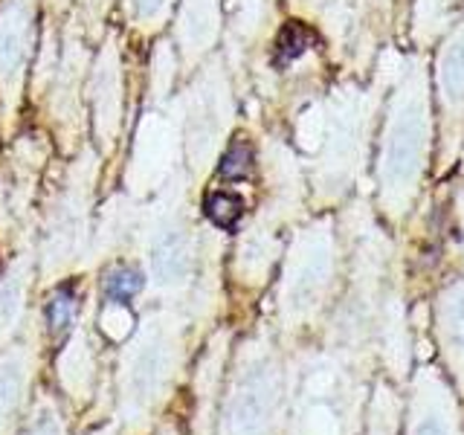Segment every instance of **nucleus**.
Segmentation results:
<instances>
[{
  "label": "nucleus",
  "instance_id": "obj_12",
  "mask_svg": "<svg viewBox=\"0 0 464 435\" xmlns=\"http://www.w3.org/2000/svg\"><path fill=\"white\" fill-rule=\"evenodd\" d=\"M72 319H76V296H72V290H70V287L55 290V296H53L50 304H47V323H50V331L58 337V334H64V331L72 325Z\"/></svg>",
  "mask_w": 464,
  "mask_h": 435
},
{
  "label": "nucleus",
  "instance_id": "obj_3",
  "mask_svg": "<svg viewBox=\"0 0 464 435\" xmlns=\"http://www.w3.org/2000/svg\"><path fill=\"white\" fill-rule=\"evenodd\" d=\"M151 270L160 285H178L192 270V250L180 229H163L151 244Z\"/></svg>",
  "mask_w": 464,
  "mask_h": 435
},
{
  "label": "nucleus",
  "instance_id": "obj_13",
  "mask_svg": "<svg viewBox=\"0 0 464 435\" xmlns=\"http://www.w3.org/2000/svg\"><path fill=\"white\" fill-rule=\"evenodd\" d=\"M311 29L308 26H302V24H287L282 29V35H279V44H276V55H279V62L287 64V62H294V58H299L304 50L311 47Z\"/></svg>",
  "mask_w": 464,
  "mask_h": 435
},
{
  "label": "nucleus",
  "instance_id": "obj_6",
  "mask_svg": "<svg viewBox=\"0 0 464 435\" xmlns=\"http://www.w3.org/2000/svg\"><path fill=\"white\" fill-rule=\"evenodd\" d=\"M410 435H456L453 432V418H450V406L444 392L435 398H424L412 418Z\"/></svg>",
  "mask_w": 464,
  "mask_h": 435
},
{
  "label": "nucleus",
  "instance_id": "obj_15",
  "mask_svg": "<svg viewBox=\"0 0 464 435\" xmlns=\"http://www.w3.org/2000/svg\"><path fill=\"white\" fill-rule=\"evenodd\" d=\"M207 215L218 227L229 229L241 218V200L236 195H229V192H218V195H212L207 200Z\"/></svg>",
  "mask_w": 464,
  "mask_h": 435
},
{
  "label": "nucleus",
  "instance_id": "obj_1",
  "mask_svg": "<svg viewBox=\"0 0 464 435\" xmlns=\"http://www.w3.org/2000/svg\"><path fill=\"white\" fill-rule=\"evenodd\" d=\"M279 401V383L267 366L246 372L227 406V430L229 435H261Z\"/></svg>",
  "mask_w": 464,
  "mask_h": 435
},
{
  "label": "nucleus",
  "instance_id": "obj_8",
  "mask_svg": "<svg viewBox=\"0 0 464 435\" xmlns=\"http://www.w3.org/2000/svg\"><path fill=\"white\" fill-rule=\"evenodd\" d=\"M444 334L450 348L464 354V279L444 294Z\"/></svg>",
  "mask_w": 464,
  "mask_h": 435
},
{
  "label": "nucleus",
  "instance_id": "obj_17",
  "mask_svg": "<svg viewBox=\"0 0 464 435\" xmlns=\"http://www.w3.org/2000/svg\"><path fill=\"white\" fill-rule=\"evenodd\" d=\"M128 12L140 24H157L169 12V0H128Z\"/></svg>",
  "mask_w": 464,
  "mask_h": 435
},
{
  "label": "nucleus",
  "instance_id": "obj_5",
  "mask_svg": "<svg viewBox=\"0 0 464 435\" xmlns=\"http://www.w3.org/2000/svg\"><path fill=\"white\" fill-rule=\"evenodd\" d=\"M215 29V0H186L183 6V38L188 50H207Z\"/></svg>",
  "mask_w": 464,
  "mask_h": 435
},
{
  "label": "nucleus",
  "instance_id": "obj_14",
  "mask_svg": "<svg viewBox=\"0 0 464 435\" xmlns=\"http://www.w3.org/2000/svg\"><path fill=\"white\" fill-rule=\"evenodd\" d=\"M441 82L450 99L453 102L464 99V44H456V47L447 53L444 67H441Z\"/></svg>",
  "mask_w": 464,
  "mask_h": 435
},
{
  "label": "nucleus",
  "instance_id": "obj_10",
  "mask_svg": "<svg viewBox=\"0 0 464 435\" xmlns=\"http://www.w3.org/2000/svg\"><path fill=\"white\" fill-rule=\"evenodd\" d=\"M142 290V273L134 267H116L105 279V296L116 304L130 302Z\"/></svg>",
  "mask_w": 464,
  "mask_h": 435
},
{
  "label": "nucleus",
  "instance_id": "obj_16",
  "mask_svg": "<svg viewBox=\"0 0 464 435\" xmlns=\"http://www.w3.org/2000/svg\"><path fill=\"white\" fill-rule=\"evenodd\" d=\"M221 174H224V178H246V174H250V145L232 142L227 149V154H224Z\"/></svg>",
  "mask_w": 464,
  "mask_h": 435
},
{
  "label": "nucleus",
  "instance_id": "obj_4",
  "mask_svg": "<svg viewBox=\"0 0 464 435\" xmlns=\"http://www.w3.org/2000/svg\"><path fill=\"white\" fill-rule=\"evenodd\" d=\"M418 125L412 120H401L395 125V134L389 140V149H386V180L389 183H401V180H410L415 174L418 166Z\"/></svg>",
  "mask_w": 464,
  "mask_h": 435
},
{
  "label": "nucleus",
  "instance_id": "obj_18",
  "mask_svg": "<svg viewBox=\"0 0 464 435\" xmlns=\"http://www.w3.org/2000/svg\"><path fill=\"white\" fill-rule=\"evenodd\" d=\"M26 435H62V430H58V424H55L50 415H44V418L35 420L33 430H29Z\"/></svg>",
  "mask_w": 464,
  "mask_h": 435
},
{
  "label": "nucleus",
  "instance_id": "obj_9",
  "mask_svg": "<svg viewBox=\"0 0 464 435\" xmlns=\"http://www.w3.org/2000/svg\"><path fill=\"white\" fill-rule=\"evenodd\" d=\"M24 389V372L14 360H0V424L12 415V410L18 406Z\"/></svg>",
  "mask_w": 464,
  "mask_h": 435
},
{
  "label": "nucleus",
  "instance_id": "obj_11",
  "mask_svg": "<svg viewBox=\"0 0 464 435\" xmlns=\"http://www.w3.org/2000/svg\"><path fill=\"white\" fill-rule=\"evenodd\" d=\"M24 308V279L21 276H6L0 282V331L12 328Z\"/></svg>",
  "mask_w": 464,
  "mask_h": 435
},
{
  "label": "nucleus",
  "instance_id": "obj_7",
  "mask_svg": "<svg viewBox=\"0 0 464 435\" xmlns=\"http://www.w3.org/2000/svg\"><path fill=\"white\" fill-rule=\"evenodd\" d=\"M325 273H328V256L323 253H314L304 265L299 267L296 279H294V290H290V302L296 304V308H304V304H311L316 290L323 287L325 282Z\"/></svg>",
  "mask_w": 464,
  "mask_h": 435
},
{
  "label": "nucleus",
  "instance_id": "obj_2",
  "mask_svg": "<svg viewBox=\"0 0 464 435\" xmlns=\"http://www.w3.org/2000/svg\"><path fill=\"white\" fill-rule=\"evenodd\" d=\"M33 53V4L6 0L0 6V82L12 87Z\"/></svg>",
  "mask_w": 464,
  "mask_h": 435
}]
</instances>
